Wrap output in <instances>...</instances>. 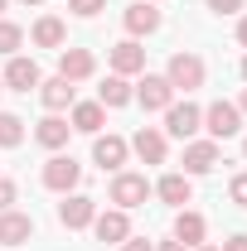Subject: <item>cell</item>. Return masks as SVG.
Masks as SVG:
<instances>
[{
	"mask_svg": "<svg viewBox=\"0 0 247 251\" xmlns=\"http://www.w3.org/2000/svg\"><path fill=\"white\" fill-rule=\"evenodd\" d=\"M30 237H34V218L30 213H15V208L0 213V247H20V242H30Z\"/></svg>",
	"mask_w": 247,
	"mask_h": 251,
	"instance_id": "2e32d148",
	"label": "cell"
},
{
	"mask_svg": "<svg viewBox=\"0 0 247 251\" xmlns=\"http://www.w3.org/2000/svg\"><path fill=\"white\" fill-rule=\"evenodd\" d=\"M243 155H247V140H243Z\"/></svg>",
	"mask_w": 247,
	"mask_h": 251,
	"instance_id": "f35d334b",
	"label": "cell"
},
{
	"mask_svg": "<svg viewBox=\"0 0 247 251\" xmlns=\"http://www.w3.org/2000/svg\"><path fill=\"white\" fill-rule=\"evenodd\" d=\"M68 111H73V130H83V135H102V126H107V106H102V101H73V106H68Z\"/></svg>",
	"mask_w": 247,
	"mask_h": 251,
	"instance_id": "ac0fdd59",
	"label": "cell"
},
{
	"mask_svg": "<svg viewBox=\"0 0 247 251\" xmlns=\"http://www.w3.org/2000/svg\"><path fill=\"white\" fill-rule=\"evenodd\" d=\"M102 5H107V0H68V10H73L78 20H93V15L102 10Z\"/></svg>",
	"mask_w": 247,
	"mask_h": 251,
	"instance_id": "484cf974",
	"label": "cell"
},
{
	"mask_svg": "<svg viewBox=\"0 0 247 251\" xmlns=\"http://www.w3.org/2000/svg\"><path fill=\"white\" fill-rule=\"evenodd\" d=\"M131 150L141 155V164H165V155H170V140H165V130L141 126V130L131 135Z\"/></svg>",
	"mask_w": 247,
	"mask_h": 251,
	"instance_id": "9c48e42d",
	"label": "cell"
},
{
	"mask_svg": "<svg viewBox=\"0 0 247 251\" xmlns=\"http://www.w3.org/2000/svg\"><path fill=\"white\" fill-rule=\"evenodd\" d=\"M39 101L59 116V111H68V106L78 101V87H73L68 77H44V82H39Z\"/></svg>",
	"mask_w": 247,
	"mask_h": 251,
	"instance_id": "9a60e30c",
	"label": "cell"
},
{
	"mask_svg": "<svg viewBox=\"0 0 247 251\" xmlns=\"http://www.w3.org/2000/svg\"><path fill=\"white\" fill-rule=\"evenodd\" d=\"M122 251H155V242H146V237H126Z\"/></svg>",
	"mask_w": 247,
	"mask_h": 251,
	"instance_id": "f1b7e54d",
	"label": "cell"
},
{
	"mask_svg": "<svg viewBox=\"0 0 247 251\" xmlns=\"http://www.w3.org/2000/svg\"><path fill=\"white\" fill-rule=\"evenodd\" d=\"M243 5H247V0H209V10H214V15H238Z\"/></svg>",
	"mask_w": 247,
	"mask_h": 251,
	"instance_id": "83f0119b",
	"label": "cell"
},
{
	"mask_svg": "<svg viewBox=\"0 0 247 251\" xmlns=\"http://www.w3.org/2000/svg\"><path fill=\"white\" fill-rule=\"evenodd\" d=\"M20 5H44V0H20Z\"/></svg>",
	"mask_w": 247,
	"mask_h": 251,
	"instance_id": "d590c367",
	"label": "cell"
},
{
	"mask_svg": "<svg viewBox=\"0 0 247 251\" xmlns=\"http://www.w3.org/2000/svg\"><path fill=\"white\" fill-rule=\"evenodd\" d=\"M233 106H238V111H243V116H247V87H243V97H238V101H233Z\"/></svg>",
	"mask_w": 247,
	"mask_h": 251,
	"instance_id": "836d02e7",
	"label": "cell"
},
{
	"mask_svg": "<svg viewBox=\"0 0 247 251\" xmlns=\"http://www.w3.org/2000/svg\"><path fill=\"white\" fill-rule=\"evenodd\" d=\"M20 140H25V121H20L15 111H0V145H5V150H15Z\"/></svg>",
	"mask_w": 247,
	"mask_h": 251,
	"instance_id": "cb8c5ba5",
	"label": "cell"
},
{
	"mask_svg": "<svg viewBox=\"0 0 247 251\" xmlns=\"http://www.w3.org/2000/svg\"><path fill=\"white\" fill-rule=\"evenodd\" d=\"M204 232H209L204 213H194V208H180V218H175V242H185V247L194 251V247H204Z\"/></svg>",
	"mask_w": 247,
	"mask_h": 251,
	"instance_id": "d6986e66",
	"label": "cell"
},
{
	"mask_svg": "<svg viewBox=\"0 0 247 251\" xmlns=\"http://www.w3.org/2000/svg\"><path fill=\"white\" fill-rule=\"evenodd\" d=\"M68 135H73V126L63 121V116H54V111L34 126V140H39L44 150H63V145H68Z\"/></svg>",
	"mask_w": 247,
	"mask_h": 251,
	"instance_id": "ffe728a7",
	"label": "cell"
},
{
	"mask_svg": "<svg viewBox=\"0 0 247 251\" xmlns=\"http://www.w3.org/2000/svg\"><path fill=\"white\" fill-rule=\"evenodd\" d=\"M228 198H233L238 208H247V174H233V184H228Z\"/></svg>",
	"mask_w": 247,
	"mask_h": 251,
	"instance_id": "4316f807",
	"label": "cell"
},
{
	"mask_svg": "<svg viewBox=\"0 0 247 251\" xmlns=\"http://www.w3.org/2000/svg\"><path fill=\"white\" fill-rule=\"evenodd\" d=\"M155 193H160L170 208H185V203H194V184H189V174H165V179L155 184Z\"/></svg>",
	"mask_w": 247,
	"mask_h": 251,
	"instance_id": "44dd1931",
	"label": "cell"
},
{
	"mask_svg": "<svg viewBox=\"0 0 247 251\" xmlns=\"http://www.w3.org/2000/svg\"><path fill=\"white\" fill-rule=\"evenodd\" d=\"M204 77H209V68L199 53H175V58L165 63V82L175 87V92H194V87H204Z\"/></svg>",
	"mask_w": 247,
	"mask_h": 251,
	"instance_id": "7a4b0ae2",
	"label": "cell"
},
{
	"mask_svg": "<svg viewBox=\"0 0 247 251\" xmlns=\"http://www.w3.org/2000/svg\"><path fill=\"white\" fill-rule=\"evenodd\" d=\"M155 251H189V247H185V242H160Z\"/></svg>",
	"mask_w": 247,
	"mask_h": 251,
	"instance_id": "1f68e13d",
	"label": "cell"
},
{
	"mask_svg": "<svg viewBox=\"0 0 247 251\" xmlns=\"http://www.w3.org/2000/svg\"><path fill=\"white\" fill-rule=\"evenodd\" d=\"M112 73H117V77H131V73H146V49H141L136 39H122V44L112 49Z\"/></svg>",
	"mask_w": 247,
	"mask_h": 251,
	"instance_id": "e0dca14e",
	"label": "cell"
},
{
	"mask_svg": "<svg viewBox=\"0 0 247 251\" xmlns=\"http://www.w3.org/2000/svg\"><path fill=\"white\" fill-rule=\"evenodd\" d=\"M10 203H15V184H10V179H0V213H5Z\"/></svg>",
	"mask_w": 247,
	"mask_h": 251,
	"instance_id": "f546056e",
	"label": "cell"
},
{
	"mask_svg": "<svg viewBox=\"0 0 247 251\" xmlns=\"http://www.w3.org/2000/svg\"><path fill=\"white\" fill-rule=\"evenodd\" d=\"M97 73V58L88 53V49H59V77H68V82H88Z\"/></svg>",
	"mask_w": 247,
	"mask_h": 251,
	"instance_id": "5bb4252c",
	"label": "cell"
},
{
	"mask_svg": "<svg viewBox=\"0 0 247 251\" xmlns=\"http://www.w3.org/2000/svg\"><path fill=\"white\" fill-rule=\"evenodd\" d=\"M199 251H218V247H199Z\"/></svg>",
	"mask_w": 247,
	"mask_h": 251,
	"instance_id": "8d00e7d4",
	"label": "cell"
},
{
	"mask_svg": "<svg viewBox=\"0 0 247 251\" xmlns=\"http://www.w3.org/2000/svg\"><path fill=\"white\" fill-rule=\"evenodd\" d=\"M63 39H68V25L59 15H39L34 20V44L39 49H63Z\"/></svg>",
	"mask_w": 247,
	"mask_h": 251,
	"instance_id": "7402d4cb",
	"label": "cell"
},
{
	"mask_svg": "<svg viewBox=\"0 0 247 251\" xmlns=\"http://www.w3.org/2000/svg\"><path fill=\"white\" fill-rule=\"evenodd\" d=\"M0 92H5V82H0Z\"/></svg>",
	"mask_w": 247,
	"mask_h": 251,
	"instance_id": "ab89813d",
	"label": "cell"
},
{
	"mask_svg": "<svg viewBox=\"0 0 247 251\" xmlns=\"http://www.w3.org/2000/svg\"><path fill=\"white\" fill-rule=\"evenodd\" d=\"M165 130H170L175 140H194V135L204 130V106H194V101H170V106H165Z\"/></svg>",
	"mask_w": 247,
	"mask_h": 251,
	"instance_id": "3957f363",
	"label": "cell"
},
{
	"mask_svg": "<svg viewBox=\"0 0 247 251\" xmlns=\"http://www.w3.org/2000/svg\"><path fill=\"white\" fill-rule=\"evenodd\" d=\"M155 193V184L146 179V174H131V169H117L112 174V188H107V198L122 208V213H131V208H141L146 198Z\"/></svg>",
	"mask_w": 247,
	"mask_h": 251,
	"instance_id": "6da1fadb",
	"label": "cell"
},
{
	"mask_svg": "<svg viewBox=\"0 0 247 251\" xmlns=\"http://www.w3.org/2000/svg\"><path fill=\"white\" fill-rule=\"evenodd\" d=\"M39 179H44V188H54V193H73V188L83 184V164H78L73 155H54L49 164H44Z\"/></svg>",
	"mask_w": 247,
	"mask_h": 251,
	"instance_id": "277c9868",
	"label": "cell"
},
{
	"mask_svg": "<svg viewBox=\"0 0 247 251\" xmlns=\"http://www.w3.org/2000/svg\"><path fill=\"white\" fill-rule=\"evenodd\" d=\"M238 44H243V49H247V15H243V20H238Z\"/></svg>",
	"mask_w": 247,
	"mask_h": 251,
	"instance_id": "d6a6232c",
	"label": "cell"
},
{
	"mask_svg": "<svg viewBox=\"0 0 247 251\" xmlns=\"http://www.w3.org/2000/svg\"><path fill=\"white\" fill-rule=\"evenodd\" d=\"M218 251H247V237H243V232H238V237H228V242H223V247H218Z\"/></svg>",
	"mask_w": 247,
	"mask_h": 251,
	"instance_id": "4dcf8cb0",
	"label": "cell"
},
{
	"mask_svg": "<svg viewBox=\"0 0 247 251\" xmlns=\"http://www.w3.org/2000/svg\"><path fill=\"white\" fill-rule=\"evenodd\" d=\"M136 101H141L146 111H165V106L175 101V87L165 82V73H160V77H155V73H146V77L136 82Z\"/></svg>",
	"mask_w": 247,
	"mask_h": 251,
	"instance_id": "8fae6325",
	"label": "cell"
},
{
	"mask_svg": "<svg viewBox=\"0 0 247 251\" xmlns=\"http://www.w3.org/2000/svg\"><path fill=\"white\" fill-rule=\"evenodd\" d=\"M25 44V29L15 25V20H0V53H10L15 58V49Z\"/></svg>",
	"mask_w": 247,
	"mask_h": 251,
	"instance_id": "d4e9b609",
	"label": "cell"
},
{
	"mask_svg": "<svg viewBox=\"0 0 247 251\" xmlns=\"http://www.w3.org/2000/svg\"><path fill=\"white\" fill-rule=\"evenodd\" d=\"M97 218V198H88V193H63L59 203V222L68 227V232H83V227H93Z\"/></svg>",
	"mask_w": 247,
	"mask_h": 251,
	"instance_id": "8992f818",
	"label": "cell"
},
{
	"mask_svg": "<svg viewBox=\"0 0 247 251\" xmlns=\"http://www.w3.org/2000/svg\"><path fill=\"white\" fill-rule=\"evenodd\" d=\"M122 25H126L131 39L155 34V29H160V10H155V0H136V5H126V10H122Z\"/></svg>",
	"mask_w": 247,
	"mask_h": 251,
	"instance_id": "30bf717a",
	"label": "cell"
},
{
	"mask_svg": "<svg viewBox=\"0 0 247 251\" xmlns=\"http://www.w3.org/2000/svg\"><path fill=\"white\" fill-rule=\"evenodd\" d=\"M218 140H185V174L199 179V174H214L218 169Z\"/></svg>",
	"mask_w": 247,
	"mask_h": 251,
	"instance_id": "52a82bcc",
	"label": "cell"
},
{
	"mask_svg": "<svg viewBox=\"0 0 247 251\" xmlns=\"http://www.w3.org/2000/svg\"><path fill=\"white\" fill-rule=\"evenodd\" d=\"M204 130H209V140H228L243 130V111L233 101H214V106H204Z\"/></svg>",
	"mask_w": 247,
	"mask_h": 251,
	"instance_id": "5b68a950",
	"label": "cell"
},
{
	"mask_svg": "<svg viewBox=\"0 0 247 251\" xmlns=\"http://www.w3.org/2000/svg\"><path fill=\"white\" fill-rule=\"evenodd\" d=\"M5 5H10V0H0V10H5Z\"/></svg>",
	"mask_w": 247,
	"mask_h": 251,
	"instance_id": "74e56055",
	"label": "cell"
},
{
	"mask_svg": "<svg viewBox=\"0 0 247 251\" xmlns=\"http://www.w3.org/2000/svg\"><path fill=\"white\" fill-rule=\"evenodd\" d=\"M0 82H5L10 92H39L44 77H39V63L34 58H20V53H15V58L5 63V77H0Z\"/></svg>",
	"mask_w": 247,
	"mask_h": 251,
	"instance_id": "ba28073f",
	"label": "cell"
},
{
	"mask_svg": "<svg viewBox=\"0 0 247 251\" xmlns=\"http://www.w3.org/2000/svg\"><path fill=\"white\" fill-rule=\"evenodd\" d=\"M243 82H247V53H243Z\"/></svg>",
	"mask_w": 247,
	"mask_h": 251,
	"instance_id": "e575fe53",
	"label": "cell"
},
{
	"mask_svg": "<svg viewBox=\"0 0 247 251\" xmlns=\"http://www.w3.org/2000/svg\"><path fill=\"white\" fill-rule=\"evenodd\" d=\"M131 97H136V87H131L126 77H117V73H112V77L97 87V101H102V106H126Z\"/></svg>",
	"mask_w": 247,
	"mask_h": 251,
	"instance_id": "603a6c76",
	"label": "cell"
},
{
	"mask_svg": "<svg viewBox=\"0 0 247 251\" xmlns=\"http://www.w3.org/2000/svg\"><path fill=\"white\" fill-rule=\"evenodd\" d=\"M93 232H97V242L122 247L126 237H131V218H126L122 208H107V213H97V218H93Z\"/></svg>",
	"mask_w": 247,
	"mask_h": 251,
	"instance_id": "7c38bea8",
	"label": "cell"
},
{
	"mask_svg": "<svg viewBox=\"0 0 247 251\" xmlns=\"http://www.w3.org/2000/svg\"><path fill=\"white\" fill-rule=\"evenodd\" d=\"M126 155H131V140H122V135H93V164H102V169H122Z\"/></svg>",
	"mask_w": 247,
	"mask_h": 251,
	"instance_id": "4fadbf2b",
	"label": "cell"
}]
</instances>
